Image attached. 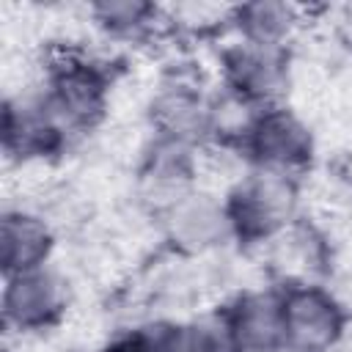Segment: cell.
Returning <instances> with one entry per match:
<instances>
[{
  "instance_id": "1",
  "label": "cell",
  "mask_w": 352,
  "mask_h": 352,
  "mask_svg": "<svg viewBox=\"0 0 352 352\" xmlns=\"http://www.w3.org/2000/svg\"><path fill=\"white\" fill-rule=\"evenodd\" d=\"M283 324L286 336H292L294 341L305 346H322L338 330V316L327 300L314 292H305L289 305H283Z\"/></svg>"
},
{
  "instance_id": "2",
  "label": "cell",
  "mask_w": 352,
  "mask_h": 352,
  "mask_svg": "<svg viewBox=\"0 0 352 352\" xmlns=\"http://www.w3.org/2000/svg\"><path fill=\"white\" fill-rule=\"evenodd\" d=\"M256 148H258L261 160L286 165V162H297L305 154L308 140H305L302 129L292 118H286V116H270L256 129Z\"/></svg>"
},
{
  "instance_id": "3",
  "label": "cell",
  "mask_w": 352,
  "mask_h": 352,
  "mask_svg": "<svg viewBox=\"0 0 352 352\" xmlns=\"http://www.w3.org/2000/svg\"><path fill=\"white\" fill-rule=\"evenodd\" d=\"M3 248L8 267H33L47 250L44 228L30 217H6L3 223Z\"/></svg>"
},
{
  "instance_id": "4",
  "label": "cell",
  "mask_w": 352,
  "mask_h": 352,
  "mask_svg": "<svg viewBox=\"0 0 352 352\" xmlns=\"http://www.w3.org/2000/svg\"><path fill=\"white\" fill-rule=\"evenodd\" d=\"M236 336L239 344H253V346H264L272 344L275 338H286V324H283V311H278L275 305H270L267 300H253L242 308L239 314V324H236Z\"/></svg>"
},
{
  "instance_id": "5",
  "label": "cell",
  "mask_w": 352,
  "mask_h": 352,
  "mask_svg": "<svg viewBox=\"0 0 352 352\" xmlns=\"http://www.w3.org/2000/svg\"><path fill=\"white\" fill-rule=\"evenodd\" d=\"M52 305L55 292L50 280L41 275H25L19 278L16 289L8 292V314H14L19 322H38Z\"/></svg>"
},
{
  "instance_id": "6",
  "label": "cell",
  "mask_w": 352,
  "mask_h": 352,
  "mask_svg": "<svg viewBox=\"0 0 352 352\" xmlns=\"http://www.w3.org/2000/svg\"><path fill=\"white\" fill-rule=\"evenodd\" d=\"M228 69L234 72V80H236V85L242 91L258 94V96L270 94V88H272V82L278 77V69H275L270 52L267 50H256V47H248V50L236 52L231 58Z\"/></svg>"
},
{
  "instance_id": "7",
  "label": "cell",
  "mask_w": 352,
  "mask_h": 352,
  "mask_svg": "<svg viewBox=\"0 0 352 352\" xmlns=\"http://www.w3.org/2000/svg\"><path fill=\"white\" fill-rule=\"evenodd\" d=\"M239 22L248 28L250 38L261 47H267L270 38L283 33L292 22V8L289 6H275V3H258V6H245L239 11Z\"/></svg>"
},
{
  "instance_id": "8",
  "label": "cell",
  "mask_w": 352,
  "mask_h": 352,
  "mask_svg": "<svg viewBox=\"0 0 352 352\" xmlns=\"http://www.w3.org/2000/svg\"><path fill=\"white\" fill-rule=\"evenodd\" d=\"M236 346H234V341L226 336V333H220L217 327H212L209 333L204 330V333H198V338L192 341V346H190V352H234Z\"/></svg>"
}]
</instances>
